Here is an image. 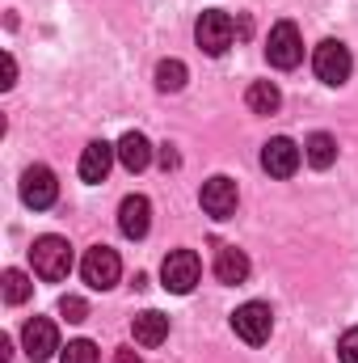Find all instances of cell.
Masks as SVG:
<instances>
[{
  "mask_svg": "<svg viewBox=\"0 0 358 363\" xmlns=\"http://www.w3.org/2000/svg\"><path fill=\"white\" fill-rule=\"evenodd\" d=\"M161 165H165V169H178V152H173V148H169V144H165V148H161Z\"/></svg>",
  "mask_w": 358,
  "mask_h": 363,
  "instance_id": "cell-26",
  "label": "cell"
},
{
  "mask_svg": "<svg viewBox=\"0 0 358 363\" xmlns=\"http://www.w3.org/2000/svg\"><path fill=\"white\" fill-rule=\"evenodd\" d=\"M131 334H135L139 347H161V342L169 338V317L156 313V308H148V313H139V317L131 321Z\"/></svg>",
  "mask_w": 358,
  "mask_h": 363,
  "instance_id": "cell-15",
  "label": "cell"
},
{
  "mask_svg": "<svg viewBox=\"0 0 358 363\" xmlns=\"http://www.w3.org/2000/svg\"><path fill=\"white\" fill-rule=\"evenodd\" d=\"M198 203H202V211H207L211 220H228V216H236V182L224 178V174H215L211 182H202Z\"/></svg>",
  "mask_w": 358,
  "mask_h": 363,
  "instance_id": "cell-9",
  "label": "cell"
},
{
  "mask_svg": "<svg viewBox=\"0 0 358 363\" xmlns=\"http://www.w3.org/2000/svg\"><path fill=\"white\" fill-rule=\"evenodd\" d=\"M232 330H236V338H245L249 347H262V342L270 338V330H274V313H270V304H262V300L241 304V308L232 313Z\"/></svg>",
  "mask_w": 358,
  "mask_h": 363,
  "instance_id": "cell-4",
  "label": "cell"
},
{
  "mask_svg": "<svg viewBox=\"0 0 358 363\" xmlns=\"http://www.w3.org/2000/svg\"><path fill=\"white\" fill-rule=\"evenodd\" d=\"M59 363H97V347L85 342V338H76V342H68L59 351Z\"/></svg>",
  "mask_w": 358,
  "mask_h": 363,
  "instance_id": "cell-21",
  "label": "cell"
},
{
  "mask_svg": "<svg viewBox=\"0 0 358 363\" xmlns=\"http://www.w3.org/2000/svg\"><path fill=\"white\" fill-rule=\"evenodd\" d=\"M21 342H25V355H30L34 363H47L55 351H64V347H59V330H55V321H47V317L25 321Z\"/></svg>",
  "mask_w": 358,
  "mask_h": 363,
  "instance_id": "cell-10",
  "label": "cell"
},
{
  "mask_svg": "<svg viewBox=\"0 0 358 363\" xmlns=\"http://www.w3.org/2000/svg\"><path fill=\"white\" fill-rule=\"evenodd\" d=\"M114 363H139V351L135 347H122V351H114Z\"/></svg>",
  "mask_w": 358,
  "mask_h": 363,
  "instance_id": "cell-25",
  "label": "cell"
},
{
  "mask_svg": "<svg viewBox=\"0 0 358 363\" xmlns=\"http://www.w3.org/2000/svg\"><path fill=\"white\" fill-rule=\"evenodd\" d=\"M59 313H64L68 321H76V325H81V321L89 317V304H85L81 296H64V300H59Z\"/></svg>",
  "mask_w": 358,
  "mask_h": 363,
  "instance_id": "cell-22",
  "label": "cell"
},
{
  "mask_svg": "<svg viewBox=\"0 0 358 363\" xmlns=\"http://www.w3.org/2000/svg\"><path fill=\"white\" fill-rule=\"evenodd\" d=\"M215 279L219 283H245L249 279V254L236 250V245H224L215 254Z\"/></svg>",
  "mask_w": 358,
  "mask_h": 363,
  "instance_id": "cell-16",
  "label": "cell"
},
{
  "mask_svg": "<svg viewBox=\"0 0 358 363\" xmlns=\"http://www.w3.org/2000/svg\"><path fill=\"white\" fill-rule=\"evenodd\" d=\"M55 199H59V182H55V174H51L47 165H30V169L21 174V203H25V207L47 211Z\"/></svg>",
  "mask_w": 358,
  "mask_h": 363,
  "instance_id": "cell-7",
  "label": "cell"
},
{
  "mask_svg": "<svg viewBox=\"0 0 358 363\" xmlns=\"http://www.w3.org/2000/svg\"><path fill=\"white\" fill-rule=\"evenodd\" d=\"M0 85H4V89L17 85V60H13V55H4V81H0Z\"/></svg>",
  "mask_w": 358,
  "mask_h": 363,
  "instance_id": "cell-24",
  "label": "cell"
},
{
  "mask_svg": "<svg viewBox=\"0 0 358 363\" xmlns=\"http://www.w3.org/2000/svg\"><path fill=\"white\" fill-rule=\"evenodd\" d=\"M198 274H202V262H198L194 250H173V254L161 262V279H165V287H169L173 296H190L194 283H198Z\"/></svg>",
  "mask_w": 358,
  "mask_h": 363,
  "instance_id": "cell-5",
  "label": "cell"
},
{
  "mask_svg": "<svg viewBox=\"0 0 358 363\" xmlns=\"http://www.w3.org/2000/svg\"><path fill=\"white\" fill-rule=\"evenodd\" d=\"M30 291H34V287H30V279L21 271H4V300H8V304H25Z\"/></svg>",
  "mask_w": 358,
  "mask_h": 363,
  "instance_id": "cell-20",
  "label": "cell"
},
{
  "mask_svg": "<svg viewBox=\"0 0 358 363\" xmlns=\"http://www.w3.org/2000/svg\"><path fill=\"white\" fill-rule=\"evenodd\" d=\"M13 359V342H8V338H0V363H8Z\"/></svg>",
  "mask_w": 358,
  "mask_h": 363,
  "instance_id": "cell-27",
  "label": "cell"
},
{
  "mask_svg": "<svg viewBox=\"0 0 358 363\" xmlns=\"http://www.w3.org/2000/svg\"><path fill=\"white\" fill-rule=\"evenodd\" d=\"M81 274H85V283H89V287L105 291V287H114V283H118L122 262H118V254H114L110 245H93L89 254H85V262H81Z\"/></svg>",
  "mask_w": 358,
  "mask_h": 363,
  "instance_id": "cell-8",
  "label": "cell"
},
{
  "mask_svg": "<svg viewBox=\"0 0 358 363\" xmlns=\"http://www.w3.org/2000/svg\"><path fill=\"white\" fill-rule=\"evenodd\" d=\"M312 68H316V77H321L325 85H346L350 72H354L350 47L337 43V38H325V43L316 47V55H312Z\"/></svg>",
  "mask_w": 358,
  "mask_h": 363,
  "instance_id": "cell-2",
  "label": "cell"
},
{
  "mask_svg": "<svg viewBox=\"0 0 358 363\" xmlns=\"http://www.w3.org/2000/svg\"><path fill=\"white\" fill-rule=\"evenodd\" d=\"M266 60L274 64V68H295V64L304 60V38H299L295 21H278V26L270 30V38H266Z\"/></svg>",
  "mask_w": 358,
  "mask_h": 363,
  "instance_id": "cell-6",
  "label": "cell"
},
{
  "mask_svg": "<svg viewBox=\"0 0 358 363\" xmlns=\"http://www.w3.org/2000/svg\"><path fill=\"white\" fill-rule=\"evenodd\" d=\"M245 101H249V110H253V114H274V110L282 106V93H278L274 81H253L249 93H245Z\"/></svg>",
  "mask_w": 358,
  "mask_h": 363,
  "instance_id": "cell-18",
  "label": "cell"
},
{
  "mask_svg": "<svg viewBox=\"0 0 358 363\" xmlns=\"http://www.w3.org/2000/svg\"><path fill=\"white\" fill-rule=\"evenodd\" d=\"M262 169H266L270 178H291L299 169V148L287 135H274L266 148H262Z\"/></svg>",
  "mask_w": 358,
  "mask_h": 363,
  "instance_id": "cell-12",
  "label": "cell"
},
{
  "mask_svg": "<svg viewBox=\"0 0 358 363\" xmlns=\"http://www.w3.org/2000/svg\"><path fill=\"white\" fill-rule=\"evenodd\" d=\"M30 262H34V274L47 279V283H59L72 274V245L64 237H38L34 250H30Z\"/></svg>",
  "mask_w": 358,
  "mask_h": 363,
  "instance_id": "cell-1",
  "label": "cell"
},
{
  "mask_svg": "<svg viewBox=\"0 0 358 363\" xmlns=\"http://www.w3.org/2000/svg\"><path fill=\"white\" fill-rule=\"evenodd\" d=\"M185 64L181 60H161L156 64V89L161 93H178V89H185Z\"/></svg>",
  "mask_w": 358,
  "mask_h": 363,
  "instance_id": "cell-19",
  "label": "cell"
},
{
  "mask_svg": "<svg viewBox=\"0 0 358 363\" xmlns=\"http://www.w3.org/2000/svg\"><path fill=\"white\" fill-rule=\"evenodd\" d=\"M114 157H118V148H114V144L93 140L89 148L81 152V178H85V182H105L110 165H114Z\"/></svg>",
  "mask_w": 358,
  "mask_h": 363,
  "instance_id": "cell-13",
  "label": "cell"
},
{
  "mask_svg": "<svg viewBox=\"0 0 358 363\" xmlns=\"http://www.w3.org/2000/svg\"><path fill=\"white\" fill-rule=\"evenodd\" d=\"M304 157H308V165L329 169V165L337 161V140H333L329 131H312V135H308V144H304Z\"/></svg>",
  "mask_w": 358,
  "mask_h": 363,
  "instance_id": "cell-17",
  "label": "cell"
},
{
  "mask_svg": "<svg viewBox=\"0 0 358 363\" xmlns=\"http://www.w3.org/2000/svg\"><path fill=\"white\" fill-rule=\"evenodd\" d=\"M118 228H122V237H131V241L148 237V228H152V203H148L144 194H127L122 207H118Z\"/></svg>",
  "mask_w": 358,
  "mask_h": 363,
  "instance_id": "cell-11",
  "label": "cell"
},
{
  "mask_svg": "<svg viewBox=\"0 0 358 363\" xmlns=\"http://www.w3.org/2000/svg\"><path fill=\"white\" fill-rule=\"evenodd\" d=\"M232 38H236V26H232V17L219 13V9H207V13L198 17V26H194V43H198L207 55H224V51L232 47Z\"/></svg>",
  "mask_w": 358,
  "mask_h": 363,
  "instance_id": "cell-3",
  "label": "cell"
},
{
  "mask_svg": "<svg viewBox=\"0 0 358 363\" xmlns=\"http://www.w3.org/2000/svg\"><path fill=\"white\" fill-rule=\"evenodd\" d=\"M337 359L342 363H358V325L337 338Z\"/></svg>",
  "mask_w": 358,
  "mask_h": 363,
  "instance_id": "cell-23",
  "label": "cell"
},
{
  "mask_svg": "<svg viewBox=\"0 0 358 363\" xmlns=\"http://www.w3.org/2000/svg\"><path fill=\"white\" fill-rule=\"evenodd\" d=\"M114 148H118L122 169H131V174H139V169H148V165H152V144H148L139 131H127Z\"/></svg>",
  "mask_w": 358,
  "mask_h": 363,
  "instance_id": "cell-14",
  "label": "cell"
}]
</instances>
